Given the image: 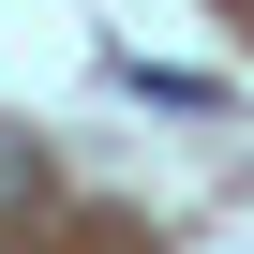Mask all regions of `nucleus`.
<instances>
[{
    "label": "nucleus",
    "mask_w": 254,
    "mask_h": 254,
    "mask_svg": "<svg viewBox=\"0 0 254 254\" xmlns=\"http://www.w3.org/2000/svg\"><path fill=\"white\" fill-rule=\"evenodd\" d=\"M30 194H45V150L15 135V120H0V209H30Z\"/></svg>",
    "instance_id": "nucleus-1"
}]
</instances>
